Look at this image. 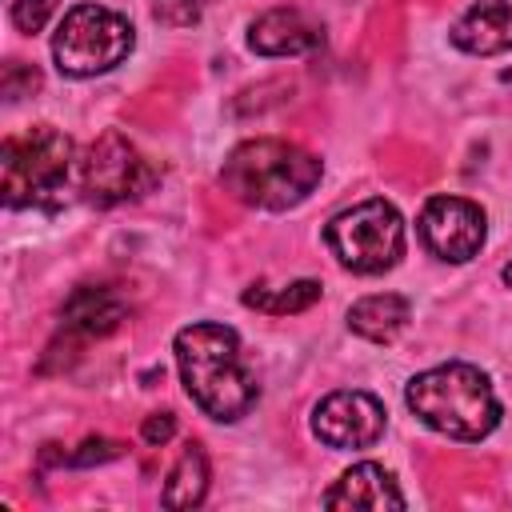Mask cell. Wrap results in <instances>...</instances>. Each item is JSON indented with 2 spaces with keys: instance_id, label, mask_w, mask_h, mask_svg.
Segmentation results:
<instances>
[{
  "instance_id": "cell-22",
  "label": "cell",
  "mask_w": 512,
  "mask_h": 512,
  "mask_svg": "<svg viewBox=\"0 0 512 512\" xmlns=\"http://www.w3.org/2000/svg\"><path fill=\"white\" fill-rule=\"evenodd\" d=\"M500 280H504V284H508V288H512V260H508V264H504V268H500Z\"/></svg>"
},
{
  "instance_id": "cell-2",
  "label": "cell",
  "mask_w": 512,
  "mask_h": 512,
  "mask_svg": "<svg viewBox=\"0 0 512 512\" xmlns=\"http://www.w3.org/2000/svg\"><path fill=\"white\" fill-rule=\"evenodd\" d=\"M320 176H324L320 156L276 136L244 140L220 164V188L236 204L264 208V212H288L304 204L316 192Z\"/></svg>"
},
{
  "instance_id": "cell-15",
  "label": "cell",
  "mask_w": 512,
  "mask_h": 512,
  "mask_svg": "<svg viewBox=\"0 0 512 512\" xmlns=\"http://www.w3.org/2000/svg\"><path fill=\"white\" fill-rule=\"evenodd\" d=\"M204 496H208V456L200 444H184V452L168 468L160 504L164 508H196V504H204Z\"/></svg>"
},
{
  "instance_id": "cell-19",
  "label": "cell",
  "mask_w": 512,
  "mask_h": 512,
  "mask_svg": "<svg viewBox=\"0 0 512 512\" xmlns=\"http://www.w3.org/2000/svg\"><path fill=\"white\" fill-rule=\"evenodd\" d=\"M56 8H60V0H12L8 16H12V24H16L24 36H36V32L52 20Z\"/></svg>"
},
{
  "instance_id": "cell-16",
  "label": "cell",
  "mask_w": 512,
  "mask_h": 512,
  "mask_svg": "<svg viewBox=\"0 0 512 512\" xmlns=\"http://www.w3.org/2000/svg\"><path fill=\"white\" fill-rule=\"evenodd\" d=\"M240 300L256 312H268V316H296V312H308L320 300V280H292L284 288L252 284V288H244Z\"/></svg>"
},
{
  "instance_id": "cell-7",
  "label": "cell",
  "mask_w": 512,
  "mask_h": 512,
  "mask_svg": "<svg viewBox=\"0 0 512 512\" xmlns=\"http://www.w3.org/2000/svg\"><path fill=\"white\" fill-rule=\"evenodd\" d=\"M160 184V168L116 128L100 132L76 156V188L96 208H116L148 196Z\"/></svg>"
},
{
  "instance_id": "cell-21",
  "label": "cell",
  "mask_w": 512,
  "mask_h": 512,
  "mask_svg": "<svg viewBox=\"0 0 512 512\" xmlns=\"http://www.w3.org/2000/svg\"><path fill=\"white\" fill-rule=\"evenodd\" d=\"M172 436H176V416H172V412H152V416H144V424H140V440H144V444L164 448Z\"/></svg>"
},
{
  "instance_id": "cell-14",
  "label": "cell",
  "mask_w": 512,
  "mask_h": 512,
  "mask_svg": "<svg viewBox=\"0 0 512 512\" xmlns=\"http://www.w3.org/2000/svg\"><path fill=\"white\" fill-rule=\"evenodd\" d=\"M412 320V304L400 292H372L348 308V332L368 344H392Z\"/></svg>"
},
{
  "instance_id": "cell-18",
  "label": "cell",
  "mask_w": 512,
  "mask_h": 512,
  "mask_svg": "<svg viewBox=\"0 0 512 512\" xmlns=\"http://www.w3.org/2000/svg\"><path fill=\"white\" fill-rule=\"evenodd\" d=\"M120 456H124V444H120V440L88 436V440H80V444L68 452V464H72V468H92V464H108V460H120Z\"/></svg>"
},
{
  "instance_id": "cell-20",
  "label": "cell",
  "mask_w": 512,
  "mask_h": 512,
  "mask_svg": "<svg viewBox=\"0 0 512 512\" xmlns=\"http://www.w3.org/2000/svg\"><path fill=\"white\" fill-rule=\"evenodd\" d=\"M36 88H40V72H36L32 64H24V60H8V64H4L0 92H4V100H8V104H12V100L32 96Z\"/></svg>"
},
{
  "instance_id": "cell-9",
  "label": "cell",
  "mask_w": 512,
  "mask_h": 512,
  "mask_svg": "<svg viewBox=\"0 0 512 512\" xmlns=\"http://www.w3.org/2000/svg\"><path fill=\"white\" fill-rule=\"evenodd\" d=\"M388 428V412L372 392L360 388H340L316 400L312 408V436L336 452H356L372 448Z\"/></svg>"
},
{
  "instance_id": "cell-13",
  "label": "cell",
  "mask_w": 512,
  "mask_h": 512,
  "mask_svg": "<svg viewBox=\"0 0 512 512\" xmlns=\"http://www.w3.org/2000/svg\"><path fill=\"white\" fill-rule=\"evenodd\" d=\"M328 508H404V492L396 488V476L384 464H352L340 472V480L324 492Z\"/></svg>"
},
{
  "instance_id": "cell-3",
  "label": "cell",
  "mask_w": 512,
  "mask_h": 512,
  "mask_svg": "<svg viewBox=\"0 0 512 512\" xmlns=\"http://www.w3.org/2000/svg\"><path fill=\"white\" fill-rule=\"evenodd\" d=\"M404 404L424 428L448 440H460V444H476L492 436L500 424V396L488 372L464 360H448V364L416 372L404 384Z\"/></svg>"
},
{
  "instance_id": "cell-11",
  "label": "cell",
  "mask_w": 512,
  "mask_h": 512,
  "mask_svg": "<svg viewBox=\"0 0 512 512\" xmlns=\"http://www.w3.org/2000/svg\"><path fill=\"white\" fill-rule=\"evenodd\" d=\"M464 56H500L512 48V0H472L448 32Z\"/></svg>"
},
{
  "instance_id": "cell-12",
  "label": "cell",
  "mask_w": 512,
  "mask_h": 512,
  "mask_svg": "<svg viewBox=\"0 0 512 512\" xmlns=\"http://www.w3.org/2000/svg\"><path fill=\"white\" fill-rule=\"evenodd\" d=\"M320 44V24L300 8H268L248 24V48L256 56H304Z\"/></svg>"
},
{
  "instance_id": "cell-17",
  "label": "cell",
  "mask_w": 512,
  "mask_h": 512,
  "mask_svg": "<svg viewBox=\"0 0 512 512\" xmlns=\"http://www.w3.org/2000/svg\"><path fill=\"white\" fill-rule=\"evenodd\" d=\"M212 4H216V0H148L152 16H156L160 24H168V28H188V24H196Z\"/></svg>"
},
{
  "instance_id": "cell-5",
  "label": "cell",
  "mask_w": 512,
  "mask_h": 512,
  "mask_svg": "<svg viewBox=\"0 0 512 512\" xmlns=\"http://www.w3.org/2000/svg\"><path fill=\"white\" fill-rule=\"evenodd\" d=\"M324 244L332 248L336 264L356 276L392 272L404 256V216L384 196L360 200L324 224Z\"/></svg>"
},
{
  "instance_id": "cell-1",
  "label": "cell",
  "mask_w": 512,
  "mask_h": 512,
  "mask_svg": "<svg viewBox=\"0 0 512 512\" xmlns=\"http://www.w3.org/2000/svg\"><path fill=\"white\" fill-rule=\"evenodd\" d=\"M172 352H176L180 384L204 416H212L220 424H236L260 400L256 372L248 368V360L240 352V336L232 328L196 320L176 332Z\"/></svg>"
},
{
  "instance_id": "cell-6",
  "label": "cell",
  "mask_w": 512,
  "mask_h": 512,
  "mask_svg": "<svg viewBox=\"0 0 512 512\" xmlns=\"http://www.w3.org/2000/svg\"><path fill=\"white\" fill-rule=\"evenodd\" d=\"M132 48H136L132 24L120 12L104 8V4L68 8L64 20L56 24V36H52V60L72 80H88V76L112 72L116 64L128 60Z\"/></svg>"
},
{
  "instance_id": "cell-4",
  "label": "cell",
  "mask_w": 512,
  "mask_h": 512,
  "mask_svg": "<svg viewBox=\"0 0 512 512\" xmlns=\"http://www.w3.org/2000/svg\"><path fill=\"white\" fill-rule=\"evenodd\" d=\"M76 172L72 140L52 124H32L4 136L0 148V192L8 208H52Z\"/></svg>"
},
{
  "instance_id": "cell-10",
  "label": "cell",
  "mask_w": 512,
  "mask_h": 512,
  "mask_svg": "<svg viewBox=\"0 0 512 512\" xmlns=\"http://www.w3.org/2000/svg\"><path fill=\"white\" fill-rule=\"evenodd\" d=\"M124 320H128V300L108 284H80V288L68 292V300L60 308V332L72 344L104 340Z\"/></svg>"
},
{
  "instance_id": "cell-8",
  "label": "cell",
  "mask_w": 512,
  "mask_h": 512,
  "mask_svg": "<svg viewBox=\"0 0 512 512\" xmlns=\"http://www.w3.org/2000/svg\"><path fill=\"white\" fill-rule=\"evenodd\" d=\"M416 232L436 260L468 264L488 240V216L468 196H432L416 216Z\"/></svg>"
}]
</instances>
